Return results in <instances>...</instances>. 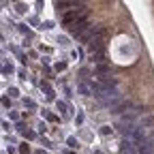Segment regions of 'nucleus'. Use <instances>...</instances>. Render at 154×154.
I'll use <instances>...</instances> for the list:
<instances>
[{
    "label": "nucleus",
    "mask_w": 154,
    "mask_h": 154,
    "mask_svg": "<svg viewBox=\"0 0 154 154\" xmlns=\"http://www.w3.org/2000/svg\"><path fill=\"white\" fill-rule=\"evenodd\" d=\"M88 19V9L82 5V7H75L71 11H64L62 13V24L66 28H73L75 24H79V22H86Z\"/></svg>",
    "instance_id": "f257e3e1"
},
{
    "label": "nucleus",
    "mask_w": 154,
    "mask_h": 154,
    "mask_svg": "<svg viewBox=\"0 0 154 154\" xmlns=\"http://www.w3.org/2000/svg\"><path fill=\"white\" fill-rule=\"evenodd\" d=\"M88 30H90V24H88V19H86V22H79V24H75V26L71 28V34H73V36H84Z\"/></svg>",
    "instance_id": "f03ea898"
},
{
    "label": "nucleus",
    "mask_w": 154,
    "mask_h": 154,
    "mask_svg": "<svg viewBox=\"0 0 154 154\" xmlns=\"http://www.w3.org/2000/svg\"><path fill=\"white\" fill-rule=\"evenodd\" d=\"M58 9H75V7H82V0H56Z\"/></svg>",
    "instance_id": "7ed1b4c3"
},
{
    "label": "nucleus",
    "mask_w": 154,
    "mask_h": 154,
    "mask_svg": "<svg viewBox=\"0 0 154 154\" xmlns=\"http://www.w3.org/2000/svg\"><path fill=\"white\" fill-rule=\"evenodd\" d=\"M131 107V103L128 101H122L120 105H116L113 109H111V113H116V116H120V113H124V109H128Z\"/></svg>",
    "instance_id": "20e7f679"
},
{
    "label": "nucleus",
    "mask_w": 154,
    "mask_h": 154,
    "mask_svg": "<svg viewBox=\"0 0 154 154\" xmlns=\"http://www.w3.org/2000/svg\"><path fill=\"white\" fill-rule=\"evenodd\" d=\"M154 124V116H146V118H141V126H152Z\"/></svg>",
    "instance_id": "39448f33"
}]
</instances>
